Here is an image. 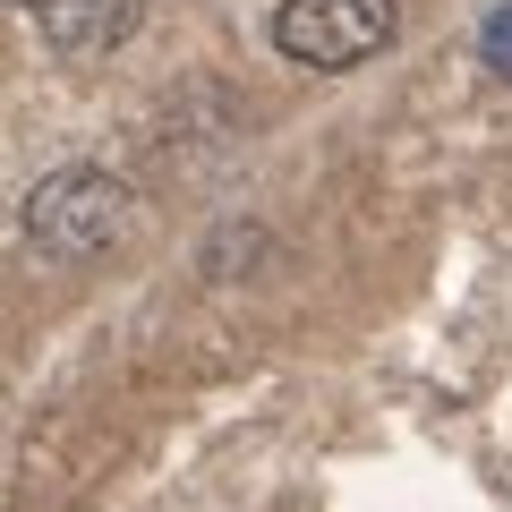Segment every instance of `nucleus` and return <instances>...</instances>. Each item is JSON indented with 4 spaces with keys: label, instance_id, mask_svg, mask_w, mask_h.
Here are the masks:
<instances>
[{
    "label": "nucleus",
    "instance_id": "obj_4",
    "mask_svg": "<svg viewBox=\"0 0 512 512\" xmlns=\"http://www.w3.org/2000/svg\"><path fill=\"white\" fill-rule=\"evenodd\" d=\"M478 60H487L495 77H512V0H504V9H495L487 26H478Z\"/></svg>",
    "mask_w": 512,
    "mask_h": 512
},
{
    "label": "nucleus",
    "instance_id": "obj_1",
    "mask_svg": "<svg viewBox=\"0 0 512 512\" xmlns=\"http://www.w3.org/2000/svg\"><path fill=\"white\" fill-rule=\"evenodd\" d=\"M128 222H137V197H128L103 163L52 171V180H35V197H26V239H35L43 256H60V265L120 248Z\"/></svg>",
    "mask_w": 512,
    "mask_h": 512
},
{
    "label": "nucleus",
    "instance_id": "obj_2",
    "mask_svg": "<svg viewBox=\"0 0 512 512\" xmlns=\"http://www.w3.org/2000/svg\"><path fill=\"white\" fill-rule=\"evenodd\" d=\"M393 26H402L393 0H282L274 9V43L299 69H359L393 43Z\"/></svg>",
    "mask_w": 512,
    "mask_h": 512
},
{
    "label": "nucleus",
    "instance_id": "obj_3",
    "mask_svg": "<svg viewBox=\"0 0 512 512\" xmlns=\"http://www.w3.org/2000/svg\"><path fill=\"white\" fill-rule=\"evenodd\" d=\"M26 9H35V26L60 52H111V43H128L137 18H146V0H26Z\"/></svg>",
    "mask_w": 512,
    "mask_h": 512
}]
</instances>
